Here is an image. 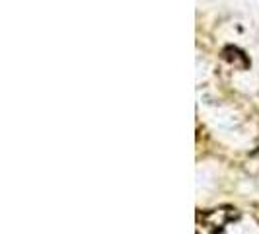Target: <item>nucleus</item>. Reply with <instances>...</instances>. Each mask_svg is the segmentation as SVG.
<instances>
[{"instance_id":"nucleus-1","label":"nucleus","mask_w":259,"mask_h":234,"mask_svg":"<svg viewBox=\"0 0 259 234\" xmlns=\"http://www.w3.org/2000/svg\"><path fill=\"white\" fill-rule=\"evenodd\" d=\"M236 213H232V209H214L208 213H199L197 234H221L222 226L232 221Z\"/></svg>"}]
</instances>
